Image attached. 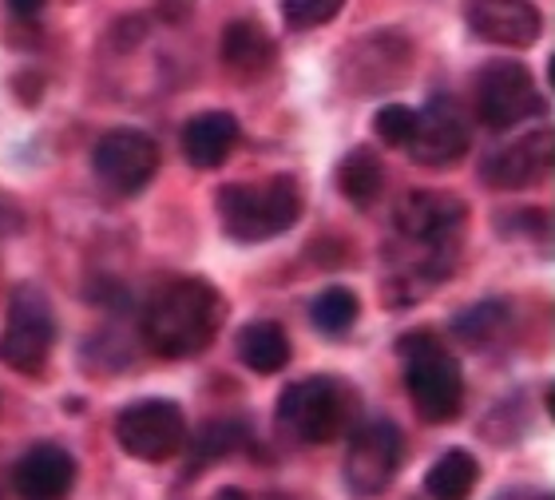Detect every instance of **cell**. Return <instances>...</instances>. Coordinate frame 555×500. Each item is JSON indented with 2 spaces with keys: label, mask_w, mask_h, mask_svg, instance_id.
<instances>
[{
  "label": "cell",
  "mask_w": 555,
  "mask_h": 500,
  "mask_svg": "<svg viewBox=\"0 0 555 500\" xmlns=\"http://www.w3.org/2000/svg\"><path fill=\"white\" fill-rule=\"evenodd\" d=\"M227 303L207 279H175L155 291L143 310V342L151 354L171 361L198 358L219 337Z\"/></svg>",
  "instance_id": "6da1fadb"
},
{
  "label": "cell",
  "mask_w": 555,
  "mask_h": 500,
  "mask_svg": "<svg viewBox=\"0 0 555 500\" xmlns=\"http://www.w3.org/2000/svg\"><path fill=\"white\" fill-rule=\"evenodd\" d=\"M301 187L294 175H270L258 183H227L215 191L222 231L234 243H270L301 219Z\"/></svg>",
  "instance_id": "7a4b0ae2"
},
{
  "label": "cell",
  "mask_w": 555,
  "mask_h": 500,
  "mask_svg": "<svg viewBox=\"0 0 555 500\" xmlns=\"http://www.w3.org/2000/svg\"><path fill=\"white\" fill-rule=\"evenodd\" d=\"M361 397L341 377L318 373L286 385L278 397V430L301 445H330L358 425Z\"/></svg>",
  "instance_id": "3957f363"
},
{
  "label": "cell",
  "mask_w": 555,
  "mask_h": 500,
  "mask_svg": "<svg viewBox=\"0 0 555 500\" xmlns=\"http://www.w3.org/2000/svg\"><path fill=\"white\" fill-rule=\"evenodd\" d=\"M405 358V389L425 425H452L464 409V370L437 334L413 330L397 342Z\"/></svg>",
  "instance_id": "277c9868"
},
{
  "label": "cell",
  "mask_w": 555,
  "mask_h": 500,
  "mask_svg": "<svg viewBox=\"0 0 555 500\" xmlns=\"http://www.w3.org/2000/svg\"><path fill=\"white\" fill-rule=\"evenodd\" d=\"M56 349V310L40 286H16L9 303V322L0 334V361L12 373L36 377L44 373Z\"/></svg>",
  "instance_id": "5b68a950"
},
{
  "label": "cell",
  "mask_w": 555,
  "mask_h": 500,
  "mask_svg": "<svg viewBox=\"0 0 555 500\" xmlns=\"http://www.w3.org/2000/svg\"><path fill=\"white\" fill-rule=\"evenodd\" d=\"M544 112L535 76L520 60H488L476 72V116L488 131H512Z\"/></svg>",
  "instance_id": "8992f818"
},
{
  "label": "cell",
  "mask_w": 555,
  "mask_h": 500,
  "mask_svg": "<svg viewBox=\"0 0 555 500\" xmlns=\"http://www.w3.org/2000/svg\"><path fill=\"white\" fill-rule=\"evenodd\" d=\"M116 441L119 449L135 461L147 465H163L171 457L183 453L186 445V418L183 409L167 401V397H147L135 406L116 413Z\"/></svg>",
  "instance_id": "52a82bcc"
},
{
  "label": "cell",
  "mask_w": 555,
  "mask_h": 500,
  "mask_svg": "<svg viewBox=\"0 0 555 500\" xmlns=\"http://www.w3.org/2000/svg\"><path fill=\"white\" fill-rule=\"evenodd\" d=\"M405 461V437L389 418H373L353 430L346 449V485L353 497H382Z\"/></svg>",
  "instance_id": "ba28073f"
},
{
  "label": "cell",
  "mask_w": 555,
  "mask_h": 500,
  "mask_svg": "<svg viewBox=\"0 0 555 500\" xmlns=\"http://www.w3.org/2000/svg\"><path fill=\"white\" fill-rule=\"evenodd\" d=\"M92 171L112 195H139L159 175V143L135 128L104 131L92 148Z\"/></svg>",
  "instance_id": "9c48e42d"
},
{
  "label": "cell",
  "mask_w": 555,
  "mask_h": 500,
  "mask_svg": "<svg viewBox=\"0 0 555 500\" xmlns=\"http://www.w3.org/2000/svg\"><path fill=\"white\" fill-rule=\"evenodd\" d=\"M473 148V128H468V119L464 112L452 100L437 95V100H428L413 119V136H409L405 152L413 164L421 167H452L461 164L464 155Z\"/></svg>",
  "instance_id": "30bf717a"
},
{
  "label": "cell",
  "mask_w": 555,
  "mask_h": 500,
  "mask_svg": "<svg viewBox=\"0 0 555 500\" xmlns=\"http://www.w3.org/2000/svg\"><path fill=\"white\" fill-rule=\"evenodd\" d=\"M413 64V44L401 33H370L361 44L346 52V84L353 92H389L393 84L405 80Z\"/></svg>",
  "instance_id": "8fae6325"
},
{
  "label": "cell",
  "mask_w": 555,
  "mask_h": 500,
  "mask_svg": "<svg viewBox=\"0 0 555 500\" xmlns=\"http://www.w3.org/2000/svg\"><path fill=\"white\" fill-rule=\"evenodd\" d=\"M473 36L504 48H532L544 33V16L528 0H464Z\"/></svg>",
  "instance_id": "7c38bea8"
},
{
  "label": "cell",
  "mask_w": 555,
  "mask_h": 500,
  "mask_svg": "<svg viewBox=\"0 0 555 500\" xmlns=\"http://www.w3.org/2000/svg\"><path fill=\"white\" fill-rule=\"evenodd\" d=\"M555 159V140L552 131H528L520 140H512L504 152L488 155L480 175L488 187L496 191H528V187L544 183Z\"/></svg>",
  "instance_id": "4fadbf2b"
},
{
  "label": "cell",
  "mask_w": 555,
  "mask_h": 500,
  "mask_svg": "<svg viewBox=\"0 0 555 500\" xmlns=\"http://www.w3.org/2000/svg\"><path fill=\"white\" fill-rule=\"evenodd\" d=\"M12 489L21 500H68L76 489V457L64 445L40 441L12 465Z\"/></svg>",
  "instance_id": "5bb4252c"
},
{
  "label": "cell",
  "mask_w": 555,
  "mask_h": 500,
  "mask_svg": "<svg viewBox=\"0 0 555 500\" xmlns=\"http://www.w3.org/2000/svg\"><path fill=\"white\" fill-rule=\"evenodd\" d=\"M238 143V119L231 112H198L183 124V155L198 171L222 167Z\"/></svg>",
  "instance_id": "9a60e30c"
},
{
  "label": "cell",
  "mask_w": 555,
  "mask_h": 500,
  "mask_svg": "<svg viewBox=\"0 0 555 500\" xmlns=\"http://www.w3.org/2000/svg\"><path fill=\"white\" fill-rule=\"evenodd\" d=\"M222 64L238 76H267L278 60L274 36L262 28L258 21H231L222 33Z\"/></svg>",
  "instance_id": "2e32d148"
},
{
  "label": "cell",
  "mask_w": 555,
  "mask_h": 500,
  "mask_svg": "<svg viewBox=\"0 0 555 500\" xmlns=\"http://www.w3.org/2000/svg\"><path fill=\"white\" fill-rule=\"evenodd\" d=\"M238 358H243L246 370L262 373H282L289 366V337L286 330L270 322V318H258L250 326L238 330Z\"/></svg>",
  "instance_id": "e0dca14e"
},
{
  "label": "cell",
  "mask_w": 555,
  "mask_h": 500,
  "mask_svg": "<svg viewBox=\"0 0 555 500\" xmlns=\"http://www.w3.org/2000/svg\"><path fill=\"white\" fill-rule=\"evenodd\" d=\"M480 485V461L468 449H449L433 461L425 477V492L433 500H468Z\"/></svg>",
  "instance_id": "ac0fdd59"
},
{
  "label": "cell",
  "mask_w": 555,
  "mask_h": 500,
  "mask_svg": "<svg viewBox=\"0 0 555 500\" xmlns=\"http://www.w3.org/2000/svg\"><path fill=\"white\" fill-rule=\"evenodd\" d=\"M337 187H341V195L353 203V207H373L377 195H382L385 187V167L377 159V152L370 148H358V152H349L341 164H337Z\"/></svg>",
  "instance_id": "d6986e66"
},
{
  "label": "cell",
  "mask_w": 555,
  "mask_h": 500,
  "mask_svg": "<svg viewBox=\"0 0 555 500\" xmlns=\"http://www.w3.org/2000/svg\"><path fill=\"white\" fill-rule=\"evenodd\" d=\"M508 303H500V298H488V303H476L473 310H461V315L452 318V334L461 337L464 346L473 349H488L496 346L504 330H508Z\"/></svg>",
  "instance_id": "ffe728a7"
},
{
  "label": "cell",
  "mask_w": 555,
  "mask_h": 500,
  "mask_svg": "<svg viewBox=\"0 0 555 500\" xmlns=\"http://www.w3.org/2000/svg\"><path fill=\"white\" fill-rule=\"evenodd\" d=\"M358 318H361V303L349 286H325L310 306L313 330L325 337H346L349 330L358 326Z\"/></svg>",
  "instance_id": "44dd1931"
},
{
  "label": "cell",
  "mask_w": 555,
  "mask_h": 500,
  "mask_svg": "<svg viewBox=\"0 0 555 500\" xmlns=\"http://www.w3.org/2000/svg\"><path fill=\"white\" fill-rule=\"evenodd\" d=\"M243 445H246V430L238 421H215V425H207V430L198 433L195 457L198 465H210V461L231 457V449H243Z\"/></svg>",
  "instance_id": "7402d4cb"
},
{
  "label": "cell",
  "mask_w": 555,
  "mask_h": 500,
  "mask_svg": "<svg viewBox=\"0 0 555 500\" xmlns=\"http://www.w3.org/2000/svg\"><path fill=\"white\" fill-rule=\"evenodd\" d=\"M413 119L416 112L405 104H382L377 107V116H373V131H377V140L385 148H405L409 136H413Z\"/></svg>",
  "instance_id": "603a6c76"
},
{
  "label": "cell",
  "mask_w": 555,
  "mask_h": 500,
  "mask_svg": "<svg viewBox=\"0 0 555 500\" xmlns=\"http://www.w3.org/2000/svg\"><path fill=\"white\" fill-rule=\"evenodd\" d=\"M341 9H346V0H282V16H286L289 28L330 24Z\"/></svg>",
  "instance_id": "cb8c5ba5"
},
{
  "label": "cell",
  "mask_w": 555,
  "mask_h": 500,
  "mask_svg": "<svg viewBox=\"0 0 555 500\" xmlns=\"http://www.w3.org/2000/svg\"><path fill=\"white\" fill-rule=\"evenodd\" d=\"M28 227V215L9 191H0V239H12V234H21Z\"/></svg>",
  "instance_id": "d4e9b609"
},
{
  "label": "cell",
  "mask_w": 555,
  "mask_h": 500,
  "mask_svg": "<svg viewBox=\"0 0 555 500\" xmlns=\"http://www.w3.org/2000/svg\"><path fill=\"white\" fill-rule=\"evenodd\" d=\"M4 4H9V9L16 12V16H24V21H33V16H40V12H44L48 0H4Z\"/></svg>",
  "instance_id": "484cf974"
},
{
  "label": "cell",
  "mask_w": 555,
  "mask_h": 500,
  "mask_svg": "<svg viewBox=\"0 0 555 500\" xmlns=\"http://www.w3.org/2000/svg\"><path fill=\"white\" fill-rule=\"evenodd\" d=\"M215 500H250V497H246L243 489H219L215 492Z\"/></svg>",
  "instance_id": "4316f807"
},
{
  "label": "cell",
  "mask_w": 555,
  "mask_h": 500,
  "mask_svg": "<svg viewBox=\"0 0 555 500\" xmlns=\"http://www.w3.org/2000/svg\"><path fill=\"white\" fill-rule=\"evenodd\" d=\"M544 500H547V497H544Z\"/></svg>",
  "instance_id": "83f0119b"
}]
</instances>
